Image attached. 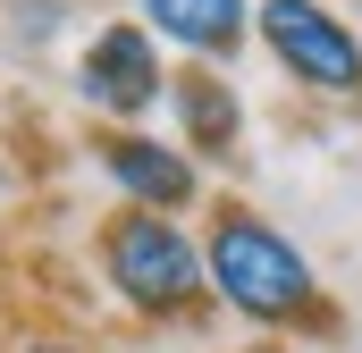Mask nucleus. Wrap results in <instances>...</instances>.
I'll return each instance as SVG.
<instances>
[{"label": "nucleus", "instance_id": "1", "mask_svg": "<svg viewBox=\"0 0 362 353\" xmlns=\"http://www.w3.org/2000/svg\"><path fill=\"white\" fill-rule=\"evenodd\" d=\"M211 286L245 311V320H295L312 303V269L303 253L262 227V219H219L211 227Z\"/></svg>", "mask_w": 362, "mask_h": 353}, {"label": "nucleus", "instance_id": "2", "mask_svg": "<svg viewBox=\"0 0 362 353\" xmlns=\"http://www.w3.org/2000/svg\"><path fill=\"white\" fill-rule=\"evenodd\" d=\"M110 277H118L127 303H144V311H177L185 294L211 277V261L185 244L160 210H135V219L110 227Z\"/></svg>", "mask_w": 362, "mask_h": 353}, {"label": "nucleus", "instance_id": "3", "mask_svg": "<svg viewBox=\"0 0 362 353\" xmlns=\"http://www.w3.org/2000/svg\"><path fill=\"white\" fill-rule=\"evenodd\" d=\"M262 34L270 51L320 92H362V42L320 8V0H262Z\"/></svg>", "mask_w": 362, "mask_h": 353}, {"label": "nucleus", "instance_id": "4", "mask_svg": "<svg viewBox=\"0 0 362 353\" xmlns=\"http://www.w3.org/2000/svg\"><path fill=\"white\" fill-rule=\"evenodd\" d=\"M85 101L93 109H118V118H135V109H152L160 101V59H152V42L135 34V25H101L85 51Z\"/></svg>", "mask_w": 362, "mask_h": 353}, {"label": "nucleus", "instance_id": "5", "mask_svg": "<svg viewBox=\"0 0 362 353\" xmlns=\"http://www.w3.org/2000/svg\"><path fill=\"white\" fill-rule=\"evenodd\" d=\"M101 169L118 176L144 210H177L185 193H194V169H185L169 143H152V135H110L101 143Z\"/></svg>", "mask_w": 362, "mask_h": 353}, {"label": "nucleus", "instance_id": "6", "mask_svg": "<svg viewBox=\"0 0 362 353\" xmlns=\"http://www.w3.org/2000/svg\"><path fill=\"white\" fill-rule=\"evenodd\" d=\"M144 17L185 51H236L245 34V0H144Z\"/></svg>", "mask_w": 362, "mask_h": 353}, {"label": "nucleus", "instance_id": "7", "mask_svg": "<svg viewBox=\"0 0 362 353\" xmlns=\"http://www.w3.org/2000/svg\"><path fill=\"white\" fill-rule=\"evenodd\" d=\"M177 109H185V126H194L202 152H228L236 143V101L219 92V76H177Z\"/></svg>", "mask_w": 362, "mask_h": 353}]
</instances>
